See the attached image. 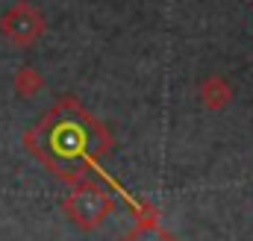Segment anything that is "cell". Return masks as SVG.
Segmentation results:
<instances>
[]
</instances>
